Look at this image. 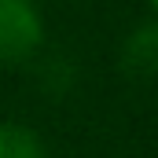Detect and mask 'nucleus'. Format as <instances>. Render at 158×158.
<instances>
[{
	"label": "nucleus",
	"instance_id": "obj_1",
	"mask_svg": "<svg viewBox=\"0 0 158 158\" xmlns=\"http://www.w3.org/2000/svg\"><path fill=\"white\" fill-rule=\"evenodd\" d=\"M44 40V22L33 0H0V63L30 59Z\"/></svg>",
	"mask_w": 158,
	"mask_h": 158
},
{
	"label": "nucleus",
	"instance_id": "obj_4",
	"mask_svg": "<svg viewBox=\"0 0 158 158\" xmlns=\"http://www.w3.org/2000/svg\"><path fill=\"white\" fill-rule=\"evenodd\" d=\"M155 7H158V0H155Z\"/></svg>",
	"mask_w": 158,
	"mask_h": 158
},
{
	"label": "nucleus",
	"instance_id": "obj_3",
	"mask_svg": "<svg viewBox=\"0 0 158 158\" xmlns=\"http://www.w3.org/2000/svg\"><path fill=\"white\" fill-rule=\"evenodd\" d=\"M0 158H48L37 132L22 125H0Z\"/></svg>",
	"mask_w": 158,
	"mask_h": 158
},
{
	"label": "nucleus",
	"instance_id": "obj_2",
	"mask_svg": "<svg viewBox=\"0 0 158 158\" xmlns=\"http://www.w3.org/2000/svg\"><path fill=\"white\" fill-rule=\"evenodd\" d=\"M121 66L136 77H155L158 74V22H143L125 37Z\"/></svg>",
	"mask_w": 158,
	"mask_h": 158
}]
</instances>
